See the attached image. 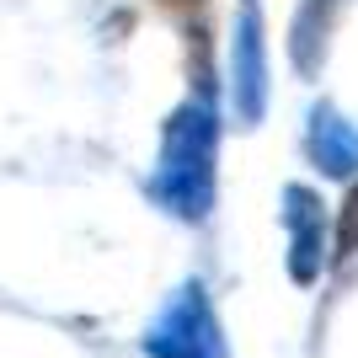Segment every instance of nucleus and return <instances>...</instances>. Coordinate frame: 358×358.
I'll return each instance as SVG.
<instances>
[{
  "instance_id": "f257e3e1",
  "label": "nucleus",
  "mask_w": 358,
  "mask_h": 358,
  "mask_svg": "<svg viewBox=\"0 0 358 358\" xmlns=\"http://www.w3.org/2000/svg\"><path fill=\"white\" fill-rule=\"evenodd\" d=\"M214 145H220V123H214V91L198 86L187 102L171 113L161 134V161L150 171V193L161 209L177 220H203L214 203Z\"/></svg>"
},
{
  "instance_id": "f03ea898",
  "label": "nucleus",
  "mask_w": 358,
  "mask_h": 358,
  "mask_svg": "<svg viewBox=\"0 0 358 358\" xmlns=\"http://www.w3.org/2000/svg\"><path fill=\"white\" fill-rule=\"evenodd\" d=\"M145 353L150 358H230L203 284H182L171 294V305L145 331Z\"/></svg>"
},
{
  "instance_id": "7ed1b4c3",
  "label": "nucleus",
  "mask_w": 358,
  "mask_h": 358,
  "mask_svg": "<svg viewBox=\"0 0 358 358\" xmlns=\"http://www.w3.org/2000/svg\"><path fill=\"white\" fill-rule=\"evenodd\" d=\"M230 75H236V118L252 129L268 107V38H262V11L246 0L236 16V48H230Z\"/></svg>"
},
{
  "instance_id": "20e7f679",
  "label": "nucleus",
  "mask_w": 358,
  "mask_h": 358,
  "mask_svg": "<svg viewBox=\"0 0 358 358\" xmlns=\"http://www.w3.org/2000/svg\"><path fill=\"white\" fill-rule=\"evenodd\" d=\"M327 203L310 187H284V230H289V273L294 284L321 278V257H327Z\"/></svg>"
},
{
  "instance_id": "39448f33",
  "label": "nucleus",
  "mask_w": 358,
  "mask_h": 358,
  "mask_svg": "<svg viewBox=\"0 0 358 358\" xmlns=\"http://www.w3.org/2000/svg\"><path fill=\"white\" fill-rule=\"evenodd\" d=\"M305 145H310V161L321 166L327 177H353V171H358V129L331 102H321L310 113V134H305Z\"/></svg>"
},
{
  "instance_id": "423d86ee",
  "label": "nucleus",
  "mask_w": 358,
  "mask_h": 358,
  "mask_svg": "<svg viewBox=\"0 0 358 358\" xmlns=\"http://www.w3.org/2000/svg\"><path fill=\"white\" fill-rule=\"evenodd\" d=\"M348 0H305L294 16V38H289V54H294L299 75H310L315 64H321V54H327V38L331 27H337V11H343Z\"/></svg>"
},
{
  "instance_id": "0eeeda50",
  "label": "nucleus",
  "mask_w": 358,
  "mask_h": 358,
  "mask_svg": "<svg viewBox=\"0 0 358 358\" xmlns=\"http://www.w3.org/2000/svg\"><path fill=\"white\" fill-rule=\"evenodd\" d=\"M166 16H177L187 27V43H193V80L209 91V32H203V16H209V0H161Z\"/></svg>"
},
{
  "instance_id": "6e6552de",
  "label": "nucleus",
  "mask_w": 358,
  "mask_h": 358,
  "mask_svg": "<svg viewBox=\"0 0 358 358\" xmlns=\"http://www.w3.org/2000/svg\"><path fill=\"white\" fill-rule=\"evenodd\" d=\"M348 257H358V187L348 193V203H343V230H337V262H348Z\"/></svg>"
}]
</instances>
